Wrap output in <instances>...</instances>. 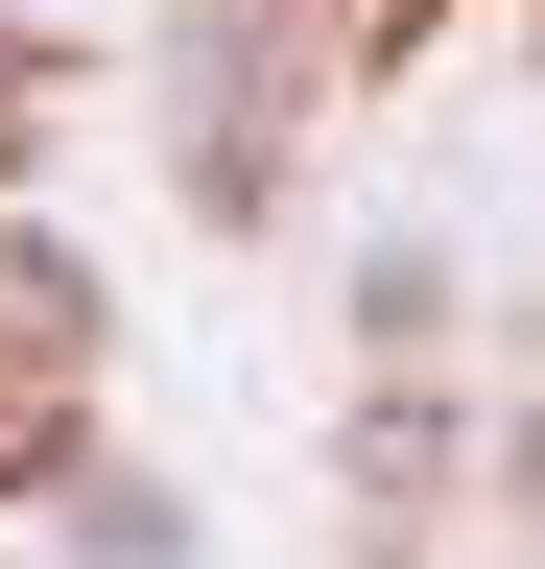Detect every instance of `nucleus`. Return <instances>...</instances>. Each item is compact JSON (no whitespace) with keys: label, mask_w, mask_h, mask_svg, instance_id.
<instances>
[{"label":"nucleus","mask_w":545,"mask_h":569,"mask_svg":"<svg viewBox=\"0 0 545 569\" xmlns=\"http://www.w3.org/2000/svg\"><path fill=\"white\" fill-rule=\"evenodd\" d=\"M95 451H72V403H48V380H0V498H72Z\"/></svg>","instance_id":"nucleus-3"},{"label":"nucleus","mask_w":545,"mask_h":569,"mask_svg":"<svg viewBox=\"0 0 545 569\" xmlns=\"http://www.w3.org/2000/svg\"><path fill=\"white\" fill-rule=\"evenodd\" d=\"M72 569H190V498L166 475H72Z\"/></svg>","instance_id":"nucleus-2"},{"label":"nucleus","mask_w":545,"mask_h":569,"mask_svg":"<svg viewBox=\"0 0 545 569\" xmlns=\"http://www.w3.org/2000/svg\"><path fill=\"white\" fill-rule=\"evenodd\" d=\"M95 332H119V309H95V261L48 238V213H0V380L72 403V380H95Z\"/></svg>","instance_id":"nucleus-1"}]
</instances>
